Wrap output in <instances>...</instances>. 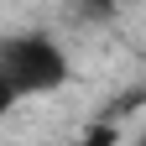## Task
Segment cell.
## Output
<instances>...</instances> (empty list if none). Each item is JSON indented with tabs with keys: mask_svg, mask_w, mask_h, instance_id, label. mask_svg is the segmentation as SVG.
Segmentation results:
<instances>
[{
	"mask_svg": "<svg viewBox=\"0 0 146 146\" xmlns=\"http://www.w3.org/2000/svg\"><path fill=\"white\" fill-rule=\"evenodd\" d=\"M68 52L42 31H21V36H5L0 42V84L11 89L16 99L26 94H52V89L68 84Z\"/></svg>",
	"mask_w": 146,
	"mask_h": 146,
	"instance_id": "obj_1",
	"label": "cell"
},
{
	"mask_svg": "<svg viewBox=\"0 0 146 146\" xmlns=\"http://www.w3.org/2000/svg\"><path fill=\"white\" fill-rule=\"evenodd\" d=\"M11 104H16V94H11L5 84H0V115H11Z\"/></svg>",
	"mask_w": 146,
	"mask_h": 146,
	"instance_id": "obj_2",
	"label": "cell"
}]
</instances>
